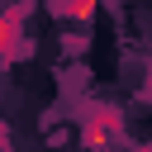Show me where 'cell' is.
I'll return each mask as SVG.
<instances>
[{
  "label": "cell",
  "instance_id": "6da1fadb",
  "mask_svg": "<svg viewBox=\"0 0 152 152\" xmlns=\"http://www.w3.org/2000/svg\"><path fill=\"white\" fill-rule=\"evenodd\" d=\"M147 95H152V57H147Z\"/></svg>",
  "mask_w": 152,
  "mask_h": 152
},
{
  "label": "cell",
  "instance_id": "7a4b0ae2",
  "mask_svg": "<svg viewBox=\"0 0 152 152\" xmlns=\"http://www.w3.org/2000/svg\"><path fill=\"white\" fill-rule=\"evenodd\" d=\"M128 152H152V142H142V147H128Z\"/></svg>",
  "mask_w": 152,
  "mask_h": 152
}]
</instances>
